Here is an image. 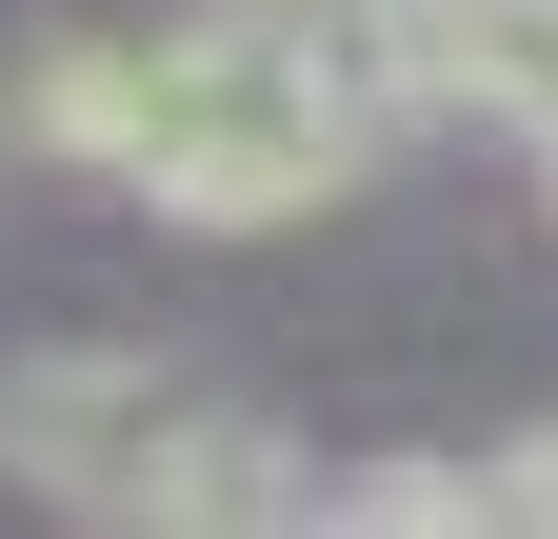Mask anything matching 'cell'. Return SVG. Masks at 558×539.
<instances>
[{
  "label": "cell",
  "mask_w": 558,
  "mask_h": 539,
  "mask_svg": "<svg viewBox=\"0 0 558 539\" xmlns=\"http://www.w3.org/2000/svg\"><path fill=\"white\" fill-rule=\"evenodd\" d=\"M379 141H399V81H379L360 0H180V21L140 40L120 200H160V220H199V240H259V220L360 200Z\"/></svg>",
  "instance_id": "1"
},
{
  "label": "cell",
  "mask_w": 558,
  "mask_h": 539,
  "mask_svg": "<svg viewBox=\"0 0 558 539\" xmlns=\"http://www.w3.org/2000/svg\"><path fill=\"white\" fill-rule=\"evenodd\" d=\"M0 480L60 500V519H319V459L300 440H259L220 420L180 360H140V340H40V360H0Z\"/></svg>",
  "instance_id": "2"
},
{
  "label": "cell",
  "mask_w": 558,
  "mask_h": 539,
  "mask_svg": "<svg viewBox=\"0 0 558 539\" xmlns=\"http://www.w3.org/2000/svg\"><path fill=\"white\" fill-rule=\"evenodd\" d=\"M120 120H140V40H40L0 81V141L60 160V180H120Z\"/></svg>",
  "instance_id": "3"
},
{
  "label": "cell",
  "mask_w": 558,
  "mask_h": 539,
  "mask_svg": "<svg viewBox=\"0 0 558 539\" xmlns=\"http://www.w3.org/2000/svg\"><path fill=\"white\" fill-rule=\"evenodd\" d=\"M499 519H558V420H538V440H499Z\"/></svg>",
  "instance_id": "4"
},
{
  "label": "cell",
  "mask_w": 558,
  "mask_h": 539,
  "mask_svg": "<svg viewBox=\"0 0 558 539\" xmlns=\"http://www.w3.org/2000/svg\"><path fill=\"white\" fill-rule=\"evenodd\" d=\"M519 160H538V220H558V141H519Z\"/></svg>",
  "instance_id": "5"
}]
</instances>
